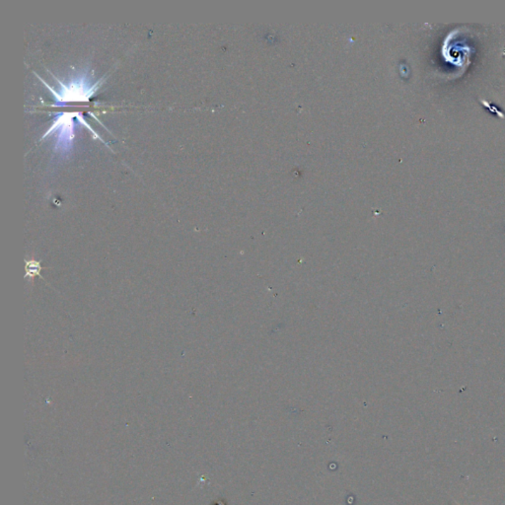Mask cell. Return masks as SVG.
Instances as JSON below:
<instances>
[{
  "label": "cell",
  "mask_w": 505,
  "mask_h": 505,
  "mask_svg": "<svg viewBox=\"0 0 505 505\" xmlns=\"http://www.w3.org/2000/svg\"><path fill=\"white\" fill-rule=\"evenodd\" d=\"M40 80L53 92V96L57 99V101L63 102V103L88 101L90 97L93 96L96 90L98 89L99 84L102 81L100 80L96 85H91L86 82L85 77H82V79H77L74 81H70L69 84H63L60 79H57L60 83V91H55L50 85L46 83L42 79H40Z\"/></svg>",
  "instance_id": "1"
},
{
  "label": "cell",
  "mask_w": 505,
  "mask_h": 505,
  "mask_svg": "<svg viewBox=\"0 0 505 505\" xmlns=\"http://www.w3.org/2000/svg\"><path fill=\"white\" fill-rule=\"evenodd\" d=\"M75 113H65L55 119V123L48 133L58 130L55 152H69L72 147L74 133V116Z\"/></svg>",
  "instance_id": "2"
},
{
  "label": "cell",
  "mask_w": 505,
  "mask_h": 505,
  "mask_svg": "<svg viewBox=\"0 0 505 505\" xmlns=\"http://www.w3.org/2000/svg\"><path fill=\"white\" fill-rule=\"evenodd\" d=\"M42 269V267L40 266V263H38V262H27L26 278H29V276H30L31 278H33L35 276H40V271Z\"/></svg>",
  "instance_id": "3"
},
{
  "label": "cell",
  "mask_w": 505,
  "mask_h": 505,
  "mask_svg": "<svg viewBox=\"0 0 505 505\" xmlns=\"http://www.w3.org/2000/svg\"><path fill=\"white\" fill-rule=\"evenodd\" d=\"M456 504H457L458 505H460V504H458V502H457V501H456Z\"/></svg>",
  "instance_id": "4"
}]
</instances>
